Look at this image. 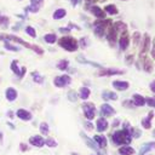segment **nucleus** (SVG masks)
Here are the masks:
<instances>
[{"mask_svg":"<svg viewBox=\"0 0 155 155\" xmlns=\"http://www.w3.org/2000/svg\"><path fill=\"white\" fill-rule=\"evenodd\" d=\"M4 41V40H8V41H11V42H17V44H19V45H22V46H24V47H27V48H29V50H31V51H34L35 53H38V54H42L44 53V48H41L40 46H38V45H33V44H29V42H27V41H24L23 39H21L19 36H17V35H12V34H5V33H0V41Z\"/></svg>","mask_w":155,"mask_h":155,"instance_id":"1","label":"nucleus"},{"mask_svg":"<svg viewBox=\"0 0 155 155\" xmlns=\"http://www.w3.org/2000/svg\"><path fill=\"white\" fill-rule=\"evenodd\" d=\"M111 139L117 145H128L133 138H132V136L127 128H122V130L115 131L111 134Z\"/></svg>","mask_w":155,"mask_h":155,"instance_id":"2","label":"nucleus"},{"mask_svg":"<svg viewBox=\"0 0 155 155\" xmlns=\"http://www.w3.org/2000/svg\"><path fill=\"white\" fill-rule=\"evenodd\" d=\"M59 47H62L63 50H65L67 52H75L79 48V42L74 36L70 35H63L62 38H59L57 40Z\"/></svg>","mask_w":155,"mask_h":155,"instance_id":"3","label":"nucleus"},{"mask_svg":"<svg viewBox=\"0 0 155 155\" xmlns=\"http://www.w3.org/2000/svg\"><path fill=\"white\" fill-rule=\"evenodd\" d=\"M113 25V21L111 19H108V18H104V19H97L93 22V34L102 39L103 36H105V33L108 30L109 27Z\"/></svg>","mask_w":155,"mask_h":155,"instance_id":"4","label":"nucleus"},{"mask_svg":"<svg viewBox=\"0 0 155 155\" xmlns=\"http://www.w3.org/2000/svg\"><path fill=\"white\" fill-rule=\"evenodd\" d=\"M150 45H151V38L149 33H144L142 35V41H140V50H139V57L147 54L150 51Z\"/></svg>","mask_w":155,"mask_h":155,"instance_id":"5","label":"nucleus"},{"mask_svg":"<svg viewBox=\"0 0 155 155\" xmlns=\"http://www.w3.org/2000/svg\"><path fill=\"white\" fill-rule=\"evenodd\" d=\"M105 38H107V41L109 44L110 47H115L116 44H117V40H119V33L116 31V29L111 25L108 28L107 33H105Z\"/></svg>","mask_w":155,"mask_h":155,"instance_id":"6","label":"nucleus"},{"mask_svg":"<svg viewBox=\"0 0 155 155\" xmlns=\"http://www.w3.org/2000/svg\"><path fill=\"white\" fill-rule=\"evenodd\" d=\"M71 82V78L67 74H63V75H58L53 79V85L58 88H63V87H67L69 86Z\"/></svg>","mask_w":155,"mask_h":155,"instance_id":"7","label":"nucleus"},{"mask_svg":"<svg viewBox=\"0 0 155 155\" xmlns=\"http://www.w3.org/2000/svg\"><path fill=\"white\" fill-rule=\"evenodd\" d=\"M82 110H84V115L87 120H93V117L96 116V107L93 103L91 102H85L82 105Z\"/></svg>","mask_w":155,"mask_h":155,"instance_id":"8","label":"nucleus"},{"mask_svg":"<svg viewBox=\"0 0 155 155\" xmlns=\"http://www.w3.org/2000/svg\"><path fill=\"white\" fill-rule=\"evenodd\" d=\"M86 8H88V11L98 19H104L107 18V13L103 8H101L97 5H92V4H86Z\"/></svg>","mask_w":155,"mask_h":155,"instance_id":"9","label":"nucleus"},{"mask_svg":"<svg viewBox=\"0 0 155 155\" xmlns=\"http://www.w3.org/2000/svg\"><path fill=\"white\" fill-rule=\"evenodd\" d=\"M125 74V70L121 69H116V68H101L97 71L98 76H113V75H122Z\"/></svg>","mask_w":155,"mask_h":155,"instance_id":"10","label":"nucleus"},{"mask_svg":"<svg viewBox=\"0 0 155 155\" xmlns=\"http://www.w3.org/2000/svg\"><path fill=\"white\" fill-rule=\"evenodd\" d=\"M80 136H81V138L84 139V142H85V144L88 147V148H91L92 150H94V151H97V154L98 155H105L104 153H102V150H99L101 148H98V145L96 144V142L93 140V139H91L86 133H84V132H80Z\"/></svg>","mask_w":155,"mask_h":155,"instance_id":"11","label":"nucleus"},{"mask_svg":"<svg viewBox=\"0 0 155 155\" xmlns=\"http://www.w3.org/2000/svg\"><path fill=\"white\" fill-rule=\"evenodd\" d=\"M10 69L12 73H15V75L18 76V79H22L25 73H27V68L25 67H18V61L17 59H13L10 64Z\"/></svg>","mask_w":155,"mask_h":155,"instance_id":"12","label":"nucleus"},{"mask_svg":"<svg viewBox=\"0 0 155 155\" xmlns=\"http://www.w3.org/2000/svg\"><path fill=\"white\" fill-rule=\"evenodd\" d=\"M139 61L142 62V67H143V70L145 73H149L150 74L154 70V62H153V59L150 57H148L147 54H144V56L139 57Z\"/></svg>","mask_w":155,"mask_h":155,"instance_id":"13","label":"nucleus"},{"mask_svg":"<svg viewBox=\"0 0 155 155\" xmlns=\"http://www.w3.org/2000/svg\"><path fill=\"white\" fill-rule=\"evenodd\" d=\"M117 42H119V47H120V51H126V50L128 48V45H130V35H128L127 30L120 34Z\"/></svg>","mask_w":155,"mask_h":155,"instance_id":"14","label":"nucleus"},{"mask_svg":"<svg viewBox=\"0 0 155 155\" xmlns=\"http://www.w3.org/2000/svg\"><path fill=\"white\" fill-rule=\"evenodd\" d=\"M30 5L25 7V12H31V13H38L40 7L42 6L45 0H29Z\"/></svg>","mask_w":155,"mask_h":155,"instance_id":"15","label":"nucleus"},{"mask_svg":"<svg viewBox=\"0 0 155 155\" xmlns=\"http://www.w3.org/2000/svg\"><path fill=\"white\" fill-rule=\"evenodd\" d=\"M115 109L109 105L108 103H104L101 105V116L103 117H108V116H111V115H115Z\"/></svg>","mask_w":155,"mask_h":155,"instance_id":"16","label":"nucleus"},{"mask_svg":"<svg viewBox=\"0 0 155 155\" xmlns=\"http://www.w3.org/2000/svg\"><path fill=\"white\" fill-rule=\"evenodd\" d=\"M29 144L33 145V147H36V148H41L45 145V139L40 134H35V136H31L29 138Z\"/></svg>","mask_w":155,"mask_h":155,"instance_id":"17","label":"nucleus"},{"mask_svg":"<svg viewBox=\"0 0 155 155\" xmlns=\"http://www.w3.org/2000/svg\"><path fill=\"white\" fill-rule=\"evenodd\" d=\"M16 116H17L18 119H21L22 121H30V120L33 119L31 113H30L29 110H27V109H23V108L18 109V110L16 111Z\"/></svg>","mask_w":155,"mask_h":155,"instance_id":"18","label":"nucleus"},{"mask_svg":"<svg viewBox=\"0 0 155 155\" xmlns=\"http://www.w3.org/2000/svg\"><path fill=\"white\" fill-rule=\"evenodd\" d=\"M108 127H109V124H108V121H107V119H105V117L101 116L99 119H97V122H96V130H97L99 133H102V132L107 131V130H108Z\"/></svg>","mask_w":155,"mask_h":155,"instance_id":"19","label":"nucleus"},{"mask_svg":"<svg viewBox=\"0 0 155 155\" xmlns=\"http://www.w3.org/2000/svg\"><path fill=\"white\" fill-rule=\"evenodd\" d=\"M113 87L116 91H126L130 87V82L124 81V80H114L113 81Z\"/></svg>","mask_w":155,"mask_h":155,"instance_id":"20","label":"nucleus"},{"mask_svg":"<svg viewBox=\"0 0 155 155\" xmlns=\"http://www.w3.org/2000/svg\"><path fill=\"white\" fill-rule=\"evenodd\" d=\"M5 97H6V99L8 102H15L17 99V97H18V92L13 87H7L6 91H5Z\"/></svg>","mask_w":155,"mask_h":155,"instance_id":"21","label":"nucleus"},{"mask_svg":"<svg viewBox=\"0 0 155 155\" xmlns=\"http://www.w3.org/2000/svg\"><path fill=\"white\" fill-rule=\"evenodd\" d=\"M93 140L96 142V144H97L98 148H101V149H104V148L107 147V144H108L107 137L103 136V134H96V136L93 137Z\"/></svg>","mask_w":155,"mask_h":155,"instance_id":"22","label":"nucleus"},{"mask_svg":"<svg viewBox=\"0 0 155 155\" xmlns=\"http://www.w3.org/2000/svg\"><path fill=\"white\" fill-rule=\"evenodd\" d=\"M154 148H155V142H147V143H144V144L140 145V149L138 151V155H145L148 151H150Z\"/></svg>","mask_w":155,"mask_h":155,"instance_id":"23","label":"nucleus"},{"mask_svg":"<svg viewBox=\"0 0 155 155\" xmlns=\"http://www.w3.org/2000/svg\"><path fill=\"white\" fill-rule=\"evenodd\" d=\"M132 102H133L134 107H143V105H145V97H143L139 93H134L132 96Z\"/></svg>","mask_w":155,"mask_h":155,"instance_id":"24","label":"nucleus"},{"mask_svg":"<svg viewBox=\"0 0 155 155\" xmlns=\"http://www.w3.org/2000/svg\"><path fill=\"white\" fill-rule=\"evenodd\" d=\"M103 10L105 11L107 15H110V16H115V15L119 13V10H117L116 5H114V4H108V5H105Z\"/></svg>","mask_w":155,"mask_h":155,"instance_id":"25","label":"nucleus"},{"mask_svg":"<svg viewBox=\"0 0 155 155\" xmlns=\"http://www.w3.org/2000/svg\"><path fill=\"white\" fill-rule=\"evenodd\" d=\"M113 27L116 29V31H117L119 34H121V33H124V31L127 30V24H126L125 22H122V21H116V22H114V23H113Z\"/></svg>","mask_w":155,"mask_h":155,"instance_id":"26","label":"nucleus"},{"mask_svg":"<svg viewBox=\"0 0 155 155\" xmlns=\"http://www.w3.org/2000/svg\"><path fill=\"white\" fill-rule=\"evenodd\" d=\"M134 153H136V150L131 145H121L119 149L120 155H133Z\"/></svg>","mask_w":155,"mask_h":155,"instance_id":"27","label":"nucleus"},{"mask_svg":"<svg viewBox=\"0 0 155 155\" xmlns=\"http://www.w3.org/2000/svg\"><path fill=\"white\" fill-rule=\"evenodd\" d=\"M90 94H91V90H90L88 87H86V86H82V87L79 90V98L82 99V101L88 99Z\"/></svg>","mask_w":155,"mask_h":155,"instance_id":"28","label":"nucleus"},{"mask_svg":"<svg viewBox=\"0 0 155 155\" xmlns=\"http://www.w3.org/2000/svg\"><path fill=\"white\" fill-rule=\"evenodd\" d=\"M67 16V10L65 8H57V10H54V12H53V15H52V17H53V19H56V21H58V19H62V18H64Z\"/></svg>","mask_w":155,"mask_h":155,"instance_id":"29","label":"nucleus"},{"mask_svg":"<svg viewBox=\"0 0 155 155\" xmlns=\"http://www.w3.org/2000/svg\"><path fill=\"white\" fill-rule=\"evenodd\" d=\"M102 98L104 101H116L117 94L115 92H111V91H103L102 92Z\"/></svg>","mask_w":155,"mask_h":155,"instance_id":"30","label":"nucleus"},{"mask_svg":"<svg viewBox=\"0 0 155 155\" xmlns=\"http://www.w3.org/2000/svg\"><path fill=\"white\" fill-rule=\"evenodd\" d=\"M42 39H44V41L47 42V44H54V42H57V40H58V38H57V35H56L54 33L45 34Z\"/></svg>","mask_w":155,"mask_h":155,"instance_id":"31","label":"nucleus"},{"mask_svg":"<svg viewBox=\"0 0 155 155\" xmlns=\"http://www.w3.org/2000/svg\"><path fill=\"white\" fill-rule=\"evenodd\" d=\"M30 75H31V79H33V81L34 82H36V84H42L44 82V80H45V78L39 73V71H31L30 73Z\"/></svg>","mask_w":155,"mask_h":155,"instance_id":"32","label":"nucleus"},{"mask_svg":"<svg viewBox=\"0 0 155 155\" xmlns=\"http://www.w3.org/2000/svg\"><path fill=\"white\" fill-rule=\"evenodd\" d=\"M4 47H5L6 50L11 51V52H19V50H21L18 46L12 45L11 41H8V40H4Z\"/></svg>","mask_w":155,"mask_h":155,"instance_id":"33","label":"nucleus"},{"mask_svg":"<svg viewBox=\"0 0 155 155\" xmlns=\"http://www.w3.org/2000/svg\"><path fill=\"white\" fill-rule=\"evenodd\" d=\"M76 61H78V62H80V63L90 64V65H92V67H96V68H98V69H101V68H102V65H101L99 63H96V62H91V61H86V59H84V57H81V56L76 57Z\"/></svg>","mask_w":155,"mask_h":155,"instance_id":"34","label":"nucleus"},{"mask_svg":"<svg viewBox=\"0 0 155 155\" xmlns=\"http://www.w3.org/2000/svg\"><path fill=\"white\" fill-rule=\"evenodd\" d=\"M68 68H69V61L68 59H61V61H58V63H57V69L58 70L64 71Z\"/></svg>","mask_w":155,"mask_h":155,"instance_id":"35","label":"nucleus"},{"mask_svg":"<svg viewBox=\"0 0 155 155\" xmlns=\"http://www.w3.org/2000/svg\"><path fill=\"white\" fill-rule=\"evenodd\" d=\"M8 24H10V18L7 16H4L0 13V27L2 29H6L8 27Z\"/></svg>","mask_w":155,"mask_h":155,"instance_id":"36","label":"nucleus"},{"mask_svg":"<svg viewBox=\"0 0 155 155\" xmlns=\"http://www.w3.org/2000/svg\"><path fill=\"white\" fill-rule=\"evenodd\" d=\"M132 41H133L134 46H138L140 44V41H142V34L139 31H134L132 34Z\"/></svg>","mask_w":155,"mask_h":155,"instance_id":"37","label":"nucleus"},{"mask_svg":"<svg viewBox=\"0 0 155 155\" xmlns=\"http://www.w3.org/2000/svg\"><path fill=\"white\" fill-rule=\"evenodd\" d=\"M151 117H149V116H147V117H143L142 119V121H140V124H142V126H143V128H145V130H149V128H151Z\"/></svg>","mask_w":155,"mask_h":155,"instance_id":"38","label":"nucleus"},{"mask_svg":"<svg viewBox=\"0 0 155 155\" xmlns=\"http://www.w3.org/2000/svg\"><path fill=\"white\" fill-rule=\"evenodd\" d=\"M78 42H79V47H81V48H86V47L90 45V40H88L87 36L80 38V39L78 40Z\"/></svg>","mask_w":155,"mask_h":155,"instance_id":"39","label":"nucleus"},{"mask_svg":"<svg viewBox=\"0 0 155 155\" xmlns=\"http://www.w3.org/2000/svg\"><path fill=\"white\" fill-rule=\"evenodd\" d=\"M39 131H40V133H41V134L47 136V134H48V132H50V128H48L47 122H41V124H40V126H39Z\"/></svg>","mask_w":155,"mask_h":155,"instance_id":"40","label":"nucleus"},{"mask_svg":"<svg viewBox=\"0 0 155 155\" xmlns=\"http://www.w3.org/2000/svg\"><path fill=\"white\" fill-rule=\"evenodd\" d=\"M67 96H68V99H69L70 102H76V101L79 99V94H78L74 90H69Z\"/></svg>","mask_w":155,"mask_h":155,"instance_id":"41","label":"nucleus"},{"mask_svg":"<svg viewBox=\"0 0 155 155\" xmlns=\"http://www.w3.org/2000/svg\"><path fill=\"white\" fill-rule=\"evenodd\" d=\"M24 31L29 35V36H31V38H36V31H35V29L31 27V25H27L25 28H24Z\"/></svg>","mask_w":155,"mask_h":155,"instance_id":"42","label":"nucleus"},{"mask_svg":"<svg viewBox=\"0 0 155 155\" xmlns=\"http://www.w3.org/2000/svg\"><path fill=\"white\" fill-rule=\"evenodd\" d=\"M128 131H130L132 138H138V137H140V134H142V132H140L138 128H134V127H130Z\"/></svg>","mask_w":155,"mask_h":155,"instance_id":"43","label":"nucleus"},{"mask_svg":"<svg viewBox=\"0 0 155 155\" xmlns=\"http://www.w3.org/2000/svg\"><path fill=\"white\" fill-rule=\"evenodd\" d=\"M45 144H46L47 147H50V148H56V147H57V142H56V139H53V138H47V139H45Z\"/></svg>","mask_w":155,"mask_h":155,"instance_id":"44","label":"nucleus"},{"mask_svg":"<svg viewBox=\"0 0 155 155\" xmlns=\"http://www.w3.org/2000/svg\"><path fill=\"white\" fill-rule=\"evenodd\" d=\"M125 63H126L127 65H131V64H133V63H134V54H133V53H131V54H127V56L125 57Z\"/></svg>","mask_w":155,"mask_h":155,"instance_id":"45","label":"nucleus"},{"mask_svg":"<svg viewBox=\"0 0 155 155\" xmlns=\"http://www.w3.org/2000/svg\"><path fill=\"white\" fill-rule=\"evenodd\" d=\"M145 104H148L149 107L155 108V98L154 97H147L145 98Z\"/></svg>","mask_w":155,"mask_h":155,"instance_id":"46","label":"nucleus"},{"mask_svg":"<svg viewBox=\"0 0 155 155\" xmlns=\"http://www.w3.org/2000/svg\"><path fill=\"white\" fill-rule=\"evenodd\" d=\"M122 105L126 107V108H134V104H133V102H132L131 99H126V101H124V102H122Z\"/></svg>","mask_w":155,"mask_h":155,"instance_id":"47","label":"nucleus"},{"mask_svg":"<svg viewBox=\"0 0 155 155\" xmlns=\"http://www.w3.org/2000/svg\"><path fill=\"white\" fill-rule=\"evenodd\" d=\"M150 54H151V57L155 59V38L151 40V50H150Z\"/></svg>","mask_w":155,"mask_h":155,"instance_id":"48","label":"nucleus"},{"mask_svg":"<svg viewBox=\"0 0 155 155\" xmlns=\"http://www.w3.org/2000/svg\"><path fill=\"white\" fill-rule=\"evenodd\" d=\"M58 31L62 33V34H69V33H70V28H69V27H64V28L61 27V28L58 29Z\"/></svg>","mask_w":155,"mask_h":155,"instance_id":"49","label":"nucleus"},{"mask_svg":"<svg viewBox=\"0 0 155 155\" xmlns=\"http://www.w3.org/2000/svg\"><path fill=\"white\" fill-rule=\"evenodd\" d=\"M85 127H86V130H88V131H92V130H93V125H92V122H91L90 120L85 121Z\"/></svg>","mask_w":155,"mask_h":155,"instance_id":"50","label":"nucleus"},{"mask_svg":"<svg viewBox=\"0 0 155 155\" xmlns=\"http://www.w3.org/2000/svg\"><path fill=\"white\" fill-rule=\"evenodd\" d=\"M19 149H21V151H27L28 150V145L24 144V143H21L19 144Z\"/></svg>","mask_w":155,"mask_h":155,"instance_id":"51","label":"nucleus"},{"mask_svg":"<svg viewBox=\"0 0 155 155\" xmlns=\"http://www.w3.org/2000/svg\"><path fill=\"white\" fill-rule=\"evenodd\" d=\"M68 27H69V28H75L76 30H80V27H79V25H76V24H74V23H71V22L68 24Z\"/></svg>","mask_w":155,"mask_h":155,"instance_id":"52","label":"nucleus"},{"mask_svg":"<svg viewBox=\"0 0 155 155\" xmlns=\"http://www.w3.org/2000/svg\"><path fill=\"white\" fill-rule=\"evenodd\" d=\"M149 87H150V90L155 93V81H151V82H150V85H149Z\"/></svg>","mask_w":155,"mask_h":155,"instance_id":"53","label":"nucleus"},{"mask_svg":"<svg viewBox=\"0 0 155 155\" xmlns=\"http://www.w3.org/2000/svg\"><path fill=\"white\" fill-rule=\"evenodd\" d=\"M119 124H120V120H119V119H115V120H114V122H113V125H111V126H113V127H116V126H117V125H119Z\"/></svg>","mask_w":155,"mask_h":155,"instance_id":"54","label":"nucleus"},{"mask_svg":"<svg viewBox=\"0 0 155 155\" xmlns=\"http://www.w3.org/2000/svg\"><path fill=\"white\" fill-rule=\"evenodd\" d=\"M79 2H80V0H70V4H71V6H76Z\"/></svg>","mask_w":155,"mask_h":155,"instance_id":"55","label":"nucleus"},{"mask_svg":"<svg viewBox=\"0 0 155 155\" xmlns=\"http://www.w3.org/2000/svg\"><path fill=\"white\" fill-rule=\"evenodd\" d=\"M7 116H8L10 119H13V117H15V116H13V111H12V110H8V111H7Z\"/></svg>","mask_w":155,"mask_h":155,"instance_id":"56","label":"nucleus"},{"mask_svg":"<svg viewBox=\"0 0 155 155\" xmlns=\"http://www.w3.org/2000/svg\"><path fill=\"white\" fill-rule=\"evenodd\" d=\"M19 27H21V24L18 23V24H16V25H13V27H12V30H15V31H17V30H19V29H18Z\"/></svg>","mask_w":155,"mask_h":155,"instance_id":"57","label":"nucleus"},{"mask_svg":"<svg viewBox=\"0 0 155 155\" xmlns=\"http://www.w3.org/2000/svg\"><path fill=\"white\" fill-rule=\"evenodd\" d=\"M85 1H86L87 4H92V2H97L98 0H85Z\"/></svg>","mask_w":155,"mask_h":155,"instance_id":"58","label":"nucleus"},{"mask_svg":"<svg viewBox=\"0 0 155 155\" xmlns=\"http://www.w3.org/2000/svg\"><path fill=\"white\" fill-rule=\"evenodd\" d=\"M2 138H4V137H2V132L0 131V144L2 143Z\"/></svg>","mask_w":155,"mask_h":155,"instance_id":"59","label":"nucleus"},{"mask_svg":"<svg viewBox=\"0 0 155 155\" xmlns=\"http://www.w3.org/2000/svg\"><path fill=\"white\" fill-rule=\"evenodd\" d=\"M71 155H79L78 153H71Z\"/></svg>","mask_w":155,"mask_h":155,"instance_id":"60","label":"nucleus"},{"mask_svg":"<svg viewBox=\"0 0 155 155\" xmlns=\"http://www.w3.org/2000/svg\"><path fill=\"white\" fill-rule=\"evenodd\" d=\"M98 1H105V0H98Z\"/></svg>","mask_w":155,"mask_h":155,"instance_id":"61","label":"nucleus"},{"mask_svg":"<svg viewBox=\"0 0 155 155\" xmlns=\"http://www.w3.org/2000/svg\"><path fill=\"white\" fill-rule=\"evenodd\" d=\"M124 1H127V0H124Z\"/></svg>","mask_w":155,"mask_h":155,"instance_id":"62","label":"nucleus"},{"mask_svg":"<svg viewBox=\"0 0 155 155\" xmlns=\"http://www.w3.org/2000/svg\"><path fill=\"white\" fill-rule=\"evenodd\" d=\"M18 1H21V0H18Z\"/></svg>","mask_w":155,"mask_h":155,"instance_id":"63","label":"nucleus"}]
</instances>
